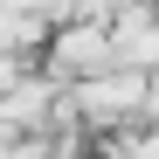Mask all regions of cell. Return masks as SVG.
I'll return each mask as SVG.
<instances>
[{
  "instance_id": "cell-1",
  "label": "cell",
  "mask_w": 159,
  "mask_h": 159,
  "mask_svg": "<svg viewBox=\"0 0 159 159\" xmlns=\"http://www.w3.org/2000/svg\"><path fill=\"white\" fill-rule=\"evenodd\" d=\"M145 90H152L145 69H90V76H69V104L90 125H118L131 111H145Z\"/></svg>"
},
{
  "instance_id": "cell-2",
  "label": "cell",
  "mask_w": 159,
  "mask_h": 159,
  "mask_svg": "<svg viewBox=\"0 0 159 159\" xmlns=\"http://www.w3.org/2000/svg\"><path fill=\"white\" fill-rule=\"evenodd\" d=\"M104 62H118L111 56V21H62V28H48V69L56 76H90Z\"/></svg>"
},
{
  "instance_id": "cell-3",
  "label": "cell",
  "mask_w": 159,
  "mask_h": 159,
  "mask_svg": "<svg viewBox=\"0 0 159 159\" xmlns=\"http://www.w3.org/2000/svg\"><path fill=\"white\" fill-rule=\"evenodd\" d=\"M104 159H159V125H152V131H125V139H111Z\"/></svg>"
}]
</instances>
